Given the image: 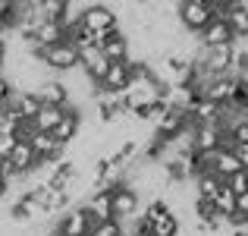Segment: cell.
<instances>
[{
	"label": "cell",
	"mask_w": 248,
	"mask_h": 236,
	"mask_svg": "<svg viewBox=\"0 0 248 236\" xmlns=\"http://www.w3.org/2000/svg\"><path fill=\"white\" fill-rule=\"evenodd\" d=\"M29 54L35 63L54 69V73H73V69H79V48H73L69 41L50 44V48H35Z\"/></svg>",
	"instance_id": "1"
},
{
	"label": "cell",
	"mask_w": 248,
	"mask_h": 236,
	"mask_svg": "<svg viewBox=\"0 0 248 236\" xmlns=\"http://www.w3.org/2000/svg\"><path fill=\"white\" fill-rule=\"evenodd\" d=\"M76 19H79V25H82V29H88L91 35H107V32L120 29V16H116V10H113V6H107V3H97V0L85 6Z\"/></svg>",
	"instance_id": "2"
},
{
	"label": "cell",
	"mask_w": 248,
	"mask_h": 236,
	"mask_svg": "<svg viewBox=\"0 0 248 236\" xmlns=\"http://www.w3.org/2000/svg\"><path fill=\"white\" fill-rule=\"evenodd\" d=\"M110 211H113V220H120V224H129V220H132L135 214L141 211L139 189H132V186H126V183H120V186L110 192Z\"/></svg>",
	"instance_id": "3"
},
{
	"label": "cell",
	"mask_w": 248,
	"mask_h": 236,
	"mask_svg": "<svg viewBox=\"0 0 248 236\" xmlns=\"http://www.w3.org/2000/svg\"><path fill=\"white\" fill-rule=\"evenodd\" d=\"M217 148H226V129L220 123H198V126H192L195 154H214Z\"/></svg>",
	"instance_id": "4"
},
{
	"label": "cell",
	"mask_w": 248,
	"mask_h": 236,
	"mask_svg": "<svg viewBox=\"0 0 248 236\" xmlns=\"http://www.w3.org/2000/svg\"><path fill=\"white\" fill-rule=\"evenodd\" d=\"M88 233H91V218L82 205L66 208L54 227V236H88Z\"/></svg>",
	"instance_id": "5"
},
{
	"label": "cell",
	"mask_w": 248,
	"mask_h": 236,
	"mask_svg": "<svg viewBox=\"0 0 248 236\" xmlns=\"http://www.w3.org/2000/svg\"><path fill=\"white\" fill-rule=\"evenodd\" d=\"M79 133H82V110L73 107V104H66V107H63L60 123L50 129V135H54V139L60 142L63 148H69L76 139H79Z\"/></svg>",
	"instance_id": "6"
},
{
	"label": "cell",
	"mask_w": 248,
	"mask_h": 236,
	"mask_svg": "<svg viewBox=\"0 0 248 236\" xmlns=\"http://www.w3.org/2000/svg\"><path fill=\"white\" fill-rule=\"evenodd\" d=\"M176 16H179V25L186 32H192V35H198L201 29H204L207 22L214 19V6H201V3H186L182 0L179 6H176Z\"/></svg>",
	"instance_id": "7"
},
{
	"label": "cell",
	"mask_w": 248,
	"mask_h": 236,
	"mask_svg": "<svg viewBox=\"0 0 248 236\" xmlns=\"http://www.w3.org/2000/svg\"><path fill=\"white\" fill-rule=\"evenodd\" d=\"M31 95H35L41 104H54V107H66L69 104V88H66V82H60V79L44 76L41 82L31 88Z\"/></svg>",
	"instance_id": "8"
},
{
	"label": "cell",
	"mask_w": 248,
	"mask_h": 236,
	"mask_svg": "<svg viewBox=\"0 0 248 236\" xmlns=\"http://www.w3.org/2000/svg\"><path fill=\"white\" fill-rule=\"evenodd\" d=\"M6 161H10V167L16 170L19 180H25V176H31L38 170V157L29 148V142H16V145L10 148V154H6Z\"/></svg>",
	"instance_id": "9"
},
{
	"label": "cell",
	"mask_w": 248,
	"mask_h": 236,
	"mask_svg": "<svg viewBox=\"0 0 248 236\" xmlns=\"http://www.w3.org/2000/svg\"><path fill=\"white\" fill-rule=\"evenodd\" d=\"M107 67H110V60L101 54V48H82V51H79V69H82V73L88 76L94 85L104 79Z\"/></svg>",
	"instance_id": "10"
},
{
	"label": "cell",
	"mask_w": 248,
	"mask_h": 236,
	"mask_svg": "<svg viewBox=\"0 0 248 236\" xmlns=\"http://www.w3.org/2000/svg\"><path fill=\"white\" fill-rule=\"evenodd\" d=\"M129 51H132V41H129V35L123 29L110 32L107 38L101 41V54L107 57L110 63H120V60H129Z\"/></svg>",
	"instance_id": "11"
},
{
	"label": "cell",
	"mask_w": 248,
	"mask_h": 236,
	"mask_svg": "<svg viewBox=\"0 0 248 236\" xmlns=\"http://www.w3.org/2000/svg\"><path fill=\"white\" fill-rule=\"evenodd\" d=\"M82 208L88 211L91 227L101 224V220H113V211H110V192H104V189H94V192H88V199L82 202Z\"/></svg>",
	"instance_id": "12"
},
{
	"label": "cell",
	"mask_w": 248,
	"mask_h": 236,
	"mask_svg": "<svg viewBox=\"0 0 248 236\" xmlns=\"http://www.w3.org/2000/svg\"><path fill=\"white\" fill-rule=\"evenodd\" d=\"M198 38H201V48H226V44L236 41V38H232V32L226 29L223 19H211V22L198 32Z\"/></svg>",
	"instance_id": "13"
},
{
	"label": "cell",
	"mask_w": 248,
	"mask_h": 236,
	"mask_svg": "<svg viewBox=\"0 0 248 236\" xmlns=\"http://www.w3.org/2000/svg\"><path fill=\"white\" fill-rule=\"evenodd\" d=\"M104 91H113V95H123V91L129 88V60H120V63H110L107 73H104L101 82Z\"/></svg>",
	"instance_id": "14"
},
{
	"label": "cell",
	"mask_w": 248,
	"mask_h": 236,
	"mask_svg": "<svg viewBox=\"0 0 248 236\" xmlns=\"http://www.w3.org/2000/svg\"><path fill=\"white\" fill-rule=\"evenodd\" d=\"M223 22L232 32V38H248V6L245 0H236L232 6H223Z\"/></svg>",
	"instance_id": "15"
},
{
	"label": "cell",
	"mask_w": 248,
	"mask_h": 236,
	"mask_svg": "<svg viewBox=\"0 0 248 236\" xmlns=\"http://www.w3.org/2000/svg\"><path fill=\"white\" fill-rule=\"evenodd\" d=\"M236 170H245V164L239 161V157L232 154L230 148H217V152L211 154V173H214V176L226 180V176H232Z\"/></svg>",
	"instance_id": "16"
},
{
	"label": "cell",
	"mask_w": 248,
	"mask_h": 236,
	"mask_svg": "<svg viewBox=\"0 0 248 236\" xmlns=\"http://www.w3.org/2000/svg\"><path fill=\"white\" fill-rule=\"evenodd\" d=\"M60 117H63V107L41 104V107H38V114L31 117V126H35V133H50V129L60 123Z\"/></svg>",
	"instance_id": "17"
},
{
	"label": "cell",
	"mask_w": 248,
	"mask_h": 236,
	"mask_svg": "<svg viewBox=\"0 0 248 236\" xmlns=\"http://www.w3.org/2000/svg\"><path fill=\"white\" fill-rule=\"evenodd\" d=\"M192 186H195V192H192L195 199H207V202H211L214 195L220 192L223 180H220V176H214V173H198V176L192 180Z\"/></svg>",
	"instance_id": "18"
},
{
	"label": "cell",
	"mask_w": 248,
	"mask_h": 236,
	"mask_svg": "<svg viewBox=\"0 0 248 236\" xmlns=\"http://www.w3.org/2000/svg\"><path fill=\"white\" fill-rule=\"evenodd\" d=\"M211 202H214V208H217V214H223V218H226V214H232V211H236V195H232L226 186H220V192L214 195Z\"/></svg>",
	"instance_id": "19"
},
{
	"label": "cell",
	"mask_w": 248,
	"mask_h": 236,
	"mask_svg": "<svg viewBox=\"0 0 248 236\" xmlns=\"http://www.w3.org/2000/svg\"><path fill=\"white\" fill-rule=\"evenodd\" d=\"M223 186L230 189L232 195H248V170H236L232 176H226Z\"/></svg>",
	"instance_id": "20"
},
{
	"label": "cell",
	"mask_w": 248,
	"mask_h": 236,
	"mask_svg": "<svg viewBox=\"0 0 248 236\" xmlns=\"http://www.w3.org/2000/svg\"><path fill=\"white\" fill-rule=\"evenodd\" d=\"M88 236H123V224L120 220H101V224L91 227Z\"/></svg>",
	"instance_id": "21"
},
{
	"label": "cell",
	"mask_w": 248,
	"mask_h": 236,
	"mask_svg": "<svg viewBox=\"0 0 248 236\" xmlns=\"http://www.w3.org/2000/svg\"><path fill=\"white\" fill-rule=\"evenodd\" d=\"M13 91H16V88H13V82H10L3 73H0V107H3V104H10Z\"/></svg>",
	"instance_id": "22"
},
{
	"label": "cell",
	"mask_w": 248,
	"mask_h": 236,
	"mask_svg": "<svg viewBox=\"0 0 248 236\" xmlns=\"http://www.w3.org/2000/svg\"><path fill=\"white\" fill-rule=\"evenodd\" d=\"M16 145V139L13 135H3L0 133V161H6V154H10V148Z\"/></svg>",
	"instance_id": "23"
},
{
	"label": "cell",
	"mask_w": 248,
	"mask_h": 236,
	"mask_svg": "<svg viewBox=\"0 0 248 236\" xmlns=\"http://www.w3.org/2000/svg\"><path fill=\"white\" fill-rule=\"evenodd\" d=\"M236 211L248 214V195H236Z\"/></svg>",
	"instance_id": "24"
},
{
	"label": "cell",
	"mask_w": 248,
	"mask_h": 236,
	"mask_svg": "<svg viewBox=\"0 0 248 236\" xmlns=\"http://www.w3.org/2000/svg\"><path fill=\"white\" fill-rule=\"evenodd\" d=\"M232 236H248V224H239V227H232Z\"/></svg>",
	"instance_id": "25"
},
{
	"label": "cell",
	"mask_w": 248,
	"mask_h": 236,
	"mask_svg": "<svg viewBox=\"0 0 248 236\" xmlns=\"http://www.w3.org/2000/svg\"><path fill=\"white\" fill-rule=\"evenodd\" d=\"M214 3H217V6H232L236 0H214Z\"/></svg>",
	"instance_id": "26"
},
{
	"label": "cell",
	"mask_w": 248,
	"mask_h": 236,
	"mask_svg": "<svg viewBox=\"0 0 248 236\" xmlns=\"http://www.w3.org/2000/svg\"><path fill=\"white\" fill-rule=\"evenodd\" d=\"M132 3H141V6H148V3H154V0H132Z\"/></svg>",
	"instance_id": "27"
}]
</instances>
